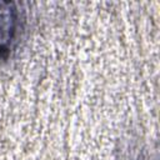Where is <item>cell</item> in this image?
Segmentation results:
<instances>
[{
	"instance_id": "cell-1",
	"label": "cell",
	"mask_w": 160,
	"mask_h": 160,
	"mask_svg": "<svg viewBox=\"0 0 160 160\" xmlns=\"http://www.w3.org/2000/svg\"><path fill=\"white\" fill-rule=\"evenodd\" d=\"M25 11L14 1H0V62L18 48L25 31Z\"/></svg>"
}]
</instances>
